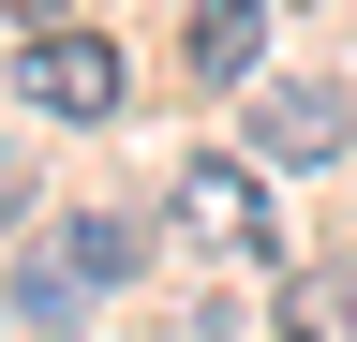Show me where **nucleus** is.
<instances>
[{"mask_svg": "<svg viewBox=\"0 0 357 342\" xmlns=\"http://www.w3.org/2000/svg\"><path fill=\"white\" fill-rule=\"evenodd\" d=\"M134 253H149V224H134V208H89V224L30 238V253H15V327H89V297H105Z\"/></svg>", "mask_w": 357, "mask_h": 342, "instance_id": "nucleus-1", "label": "nucleus"}, {"mask_svg": "<svg viewBox=\"0 0 357 342\" xmlns=\"http://www.w3.org/2000/svg\"><path fill=\"white\" fill-rule=\"evenodd\" d=\"M15 90H30L45 119H119V45L45 15V30H30V60H15Z\"/></svg>", "mask_w": 357, "mask_h": 342, "instance_id": "nucleus-2", "label": "nucleus"}, {"mask_svg": "<svg viewBox=\"0 0 357 342\" xmlns=\"http://www.w3.org/2000/svg\"><path fill=\"white\" fill-rule=\"evenodd\" d=\"M342 134H357V119H342L328 75H268V90H253V149H268V164H328Z\"/></svg>", "mask_w": 357, "mask_h": 342, "instance_id": "nucleus-3", "label": "nucleus"}, {"mask_svg": "<svg viewBox=\"0 0 357 342\" xmlns=\"http://www.w3.org/2000/svg\"><path fill=\"white\" fill-rule=\"evenodd\" d=\"M178 224H194L208 253H268V194H253V164H178Z\"/></svg>", "mask_w": 357, "mask_h": 342, "instance_id": "nucleus-4", "label": "nucleus"}, {"mask_svg": "<svg viewBox=\"0 0 357 342\" xmlns=\"http://www.w3.org/2000/svg\"><path fill=\"white\" fill-rule=\"evenodd\" d=\"M194 75H253V45H268V0H194Z\"/></svg>", "mask_w": 357, "mask_h": 342, "instance_id": "nucleus-5", "label": "nucleus"}, {"mask_svg": "<svg viewBox=\"0 0 357 342\" xmlns=\"http://www.w3.org/2000/svg\"><path fill=\"white\" fill-rule=\"evenodd\" d=\"M283 342H357V268H298L283 283Z\"/></svg>", "mask_w": 357, "mask_h": 342, "instance_id": "nucleus-6", "label": "nucleus"}, {"mask_svg": "<svg viewBox=\"0 0 357 342\" xmlns=\"http://www.w3.org/2000/svg\"><path fill=\"white\" fill-rule=\"evenodd\" d=\"M15 208H30V179H15V164H0V224H15Z\"/></svg>", "mask_w": 357, "mask_h": 342, "instance_id": "nucleus-7", "label": "nucleus"}, {"mask_svg": "<svg viewBox=\"0 0 357 342\" xmlns=\"http://www.w3.org/2000/svg\"><path fill=\"white\" fill-rule=\"evenodd\" d=\"M0 15H30V30H45V15H60V0H0Z\"/></svg>", "mask_w": 357, "mask_h": 342, "instance_id": "nucleus-8", "label": "nucleus"}]
</instances>
